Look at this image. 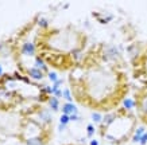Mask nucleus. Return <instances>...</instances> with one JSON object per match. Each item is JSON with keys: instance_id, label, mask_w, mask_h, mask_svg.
<instances>
[{"instance_id": "obj_1", "label": "nucleus", "mask_w": 147, "mask_h": 145, "mask_svg": "<svg viewBox=\"0 0 147 145\" xmlns=\"http://www.w3.org/2000/svg\"><path fill=\"white\" fill-rule=\"evenodd\" d=\"M62 112H63V114H66V116L77 114V106L74 105V104H70V102H67V104H63Z\"/></svg>"}, {"instance_id": "obj_2", "label": "nucleus", "mask_w": 147, "mask_h": 145, "mask_svg": "<svg viewBox=\"0 0 147 145\" xmlns=\"http://www.w3.org/2000/svg\"><path fill=\"white\" fill-rule=\"evenodd\" d=\"M22 53L26 54V55H34L35 53V46L31 42H26V43L22 46Z\"/></svg>"}, {"instance_id": "obj_3", "label": "nucleus", "mask_w": 147, "mask_h": 145, "mask_svg": "<svg viewBox=\"0 0 147 145\" xmlns=\"http://www.w3.org/2000/svg\"><path fill=\"white\" fill-rule=\"evenodd\" d=\"M28 75H30L31 78H34V79H38V81L43 78V73H42L39 69H36V67L30 69V70H28Z\"/></svg>"}, {"instance_id": "obj_4", "label": "nucleus", "mask_w": 147, "mask_h": 145, "mask_svg": "<svg viewBox=\"0 0 147 145\" xmlns=\"http://www.w3.org/2000/svg\"><path fill=\"white\" fill-rule=\"evenodd\" d=\"M143 134H144V126H139L136 129V132H135L134 137H132L134 142H140V138H142Z\"/></svg>"}, {"instance_id": "obj_5", "label": "nucleus", "mask_w": 147, "mask_h": 145, "mask_svg": "<svg viewBox=\"0 0 147 145\" xmlns=\"http://www.w3.org/2000/svg\"><path fill=\"white\" fill-rule=\"evenodd\" d=\"M49 104H50V108H51L53 110L59 109V101H58V98H55V97H51V98H50Z\"/></svg>"}, {"instance_id": "obj_6", "label": "nucleus", "mask_w": 147, "mask_h": 145, "mask_svg": "<svg viewBox=\"0 0 147 145\" xmlns=\"http://www.w3.org/2000/svg\"><path fill=\"white\" fill-rule=\"evenodd\" d=\"M26 142H27V145H42V140H40L39 137H36V136L28 138Z\"/></svg>"}, {"instance_id": "obj_7", "label": "nucleus", "mask_w": 147, "mask_h": 145, "mask_svg": "<svg viewBox=\"0 0 147 145\" xmlns=\"http://www.w3.org/2000/svg\"><path fill=\"white\" fill-rule=\"evenodd\" d=\"M134 106H135V102H134V100H131V98H127V100L123 101V108H124V109L129 110V109H132Z\"/></svg>"}, {"instance_id": "obj_8", "label": "nucleus", "mask_w": 147, "mask_h": 145, "mask_svg": "<svg viewBox=\"0 0 147 145\" xmlns=\"http://www.w3.org/2000/svg\"><path fill=\"white\" fill-rule=\"evenodd\" d=\"M35 66H36V69H39V70H46V69H47V67H46V63L43 62V59L39 57L35 59Z\"/></svg>"}, {"instance_id": "obj_9", "label": "nucleus", "mask_w": 147, "mask_h": 145, "mask_svg": "<svg viewBox=\"0 0 147 145\" xmlns=\"http://www.w3.org/2000/svg\"><path fill=\"white\" fill-rule=\"evenodd\" d=\"M70 121V116H66V114H62L59 117V122L62 124V125H67Z\"/></svg>"}, {"instance_id": "obj_10", "label": "nucleus", "mask_w": 147, "mask_h": 145, "mask_svg": "<svg viewBox=\"0 0 147 145\" xmlns=\"http://www.w3.org/2000/svg\"><path fill=\"white\" fill-rule=\"evenodd\" d=\"M113 120H115V116L113 114H107L105 117H104V120H102V122L105 124V125H109Z\"/></svg>"}, {"instance_id": "obj_11", "label": "nucleus", "mask_w": 147, "mask_h": 145, "mask_svg": "<svg viewBox=\"0 0 147 145\" xmlns=\"http://www.w3.org/2000/svg\"><path fill=\"white\" fill-rule=\"evenodd\" d=\"M92 120H93V122L100 124L104 118H102V116H101V114H98V113H93V114H92Z\"/></svg>"}, {"instance_id": "obj_12", "label": "nucleus", "mask_w": 147, "mask_h": 145, "mask_svg": "<svg viewBox=\"0 0 147 145\" xmlns=\"http://www.w3.org/2000/svg\"><path fill=\"white\" fill-rule=\"evenodd\" d=\"M49 79L51 81V82H54V84H55V82L58 81L57 73H55V71H50V73H49Z\"/></svg>"}, {"instance_id": "obj_13", "label": "nucleus", "mask_w": 147, "mask_h": 145, "mask_svg": "<svg viewBox=\"0 0 147 145\" xmlns=\"http://www.w3.org/2000/svg\"><path fill=\"white\" fill-rule=\"evenodd\" d=\"M40 117H42V120H43L45 122H50V120H51V117H50V114H49V112L42 113V114H40Z\"/></svg>"}, {"instance_id": "obj_14", "label": "nucleus", "mask_w": 147, "mask_h": 145, "mask_svg": "<svg viewBox=\"0 0 147 145\" xmlns=\"http://www.w3.org/2000/svg\"><path fill=\"white\" fill-rule=\"evenodd\" d=\"M86 133H88V136H93V134H94V126H93V125H90V124H89V125H88V126H86Z\"/></svg>"}, {"instance_id": "obj_15", "label": "nucleus", "mask_w": 147, "mask_h": 145, "mask_svg": "<svg viewBox=\"0 0 147 145\" xmlns=\"http://www.w3.org/2000/svg\"><path fill=\"white\" fill-rule=\"evenodd\" d=\"M63 97H65V100H66L67 102H70L71 104V100H73V98H71V94H70L69 90H65V92H63Z\"/></svg>"}, {"instance_id": "obj_16", "label": "nucleus", "mask_w": 147, "mask_h": 145, "mask_svg": "<svg viewBox=\"0 0 147 145\" xmlns=\"http://www.w3.org/2000/svg\"><path fill=\"white\" fill-rule=\"evenodd\" d=\"M140 145H146L147 144V133H144L142 136V138H140V142H139Z\"/></svg>"}, {"instance_id": "obj_17", "label": "nucleus", "mask_w": 147, "mask_h": 145, "mask_svg": "<svg viewBox=\"0 0 147 145\" xmlns=\"http://www.w3.org/2000/svg\"><path fill=\"white\" fill-rule=\"evenodd\" d=\"M43 92H45L46 94H53V88H50V86H46V88L43 89Z\"/></svg>"}, {"instance_id": "obj_18", "label": "nucleus", "mask_w": 147, "mask_h": 145, "mask_svg": "<svg viewBox=\"0 0 147 145\" xmlns=\"http://www.w3.org/2000/svg\"><path fill=\"white\" fill-rule=\"evenodd\" d=\"M39 26H40V27H46V26H47V22H46V19H40V20H39Z\"/></svg>"}, {"instance_id": "obj_19", "label": "nucleus", "mask_w": 147, "mask_h": 145, "mask_svg": "<svg viewBox=\"0 0 147 145\" xmlns=\"http://www.w3.org/2000/svg\"><path fill=\"white\" fill-rule=\"evenodd\" d=\"M80 117H78V116L77 114H73V116H70V121H80Z\"/></svg>"}, {"instance_id": "obj_20", "label": "nucleus", "mask_w": 147, "mask_h": 145, "mask_svg": "<svg viewBox=\"0 0 147 145\" xmlns=\"http://www.w3.org/2000/svg\"><path fill=\"white\" fill-rule=\"evenodd\" d=\"M65 126H66V125H62V124H59V126H58V130H59V132L65 130Z\"/></svg>"}, {"instance_id": "obj_21", "label": "nucleus", "mask_w": 147, "mask_h": 145, "mask_svg": "<svg viewBox=\"0 0 147 145\" xmlns=\"http://www.w3.org/2000/svg\"><path fill=\"white\" fill-rule=\"evenodd\" d=\"M90 145H98V141L97 140H92L90 141Z\"/></svg>"}, {"instance_id": "obj_22", "label": "nucleus", "mask_w": 147, "mask_h": 145, "mask_svg": "<svg viewBox=\"0 0 147 145\" xmlns=\"http://www.w3.org/2000/svg\"><path fill=\"white\" fill-rule=\"evenodd\" d=\"M1 74H3V67L0 66V75H1Z\"/></svg>"}]
</instances>
